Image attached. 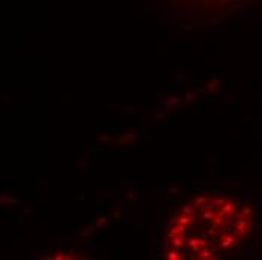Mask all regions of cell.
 <instances>
[{
    "instance_id": "277c9868",
    "label": "cell",
    "mask_w": 262,
    "mask_h": 260,
    "mask_svg": "<svg viewBox=\"0 0 262 260\" xmlns=\"http://www.w3.org/2000/svg\"><path fill=\"white\" fill-rule=\"evenodd\" d=\"M178 222H181V224H185V226L191 224V222H193V217H191V214H187V215H184V217H181Z\"/></svg>"
},
{
    "instance_id": "ba28073f",
    "label": "cell",
    "mask_w": 262,
    "mask_h": 260,
    "mask_svg": "<svg viewBox=\"0 0 262 260\" xmlns=\"http://www.w3.org/2000/svg\"><path fill=\"white\" fill-rule=\"evenodd\" d=\"M216 201L218 203V205H220V206H222L223 203H226V201H228V199H226V197H223V196H218V197L216 199Z\"/></svg>"
},
{
    "instance_id": "4fadbf2b",
    "label": "cell",
    "mask_w": 262,
    "mask_h": 260,
    "mask_svg": "<svg viewBox=\"0 0 262 260\" xmlns=\"http://www.w3.org/2000/svg\"><path fill=\"white\" fill-rule=\"evenodd\" d=\"M104 224H106V217H102L100 220V222H98V227H104Z\"/></svg>"
},
{
    "instance_id": "8fae6325",
    "label": "cell",
    "mask_w": 262,
    "mask_h": 260,
    "mask_svg": "<svg viewBox=\"0 0 262 260\" xmlns=\"http://www.w3.org/2000/svg\"><path fill=\"white\" fill-rule=\"evenodd\" d=\"M91 233H92V230H91V229H85V232H81V233H80V236L86 237V236H89Z\"/></svg>"
},
{
    "instance_id": "7a4b0ae2",
    "label": "cell",
    "mask_w": 262,
    "mask_h": 260,
    "mask_svg": "<svg viewBox=\"0 0 262 260\" xmlns=\"http://www.w3.org/2000/svg\"><path fill=\"white\" fill-rule=\"evenodd\" d=\"M172 244H173V247H175V250H179L181 247H184V244H185V241H184V237L182 236H175L173 239H172Z\"/></svg>"
},
{
    "instance_id": "9c48e42d",
    "label": "cell",
    "mask_w": 262,
    "mask_h": 260,
    "mask_svg": "<svg viewBox=\"0 0 262 260\" xmlns=\"http://www.w3.org/2000/svg\"><path fill=\"white\" fill-rule=\"evenodd\" d=\"M193 211H194V207L190 206V205H187V206H184V209H182V212L184 214H191Z\"/></svg>"
},
{
    "instance_id": "7c38bea8",
    "label": "cell",
    "mask_w": 262,
    "mask_h": 260,
    "mask_svg": "<svg viewBox=\"0 0 262 260\" xmlns=\"http://www.w3.org/2000/svg\"><path fill=\"white\" fill-rule=\"evenodd\" d=\"M163 117H164V113H161V111L154 115V119H157V120H158V119H163Z\"/></svg>"
},
{
    "instance_id": "e0dca14e",
    "label": "cell",
    "mask_w": 262,
    "mask_h": 260,
    "mask_svg": "<svg viewBox=\"0 0 262 260\" xmlns=\"http://www.w3.org/2000/svg\"><path fill=\"white\" fill-rule=\"evenodd\" d=\"M100 138H101V141H106V143H107L108 140H110V138H108V137H106V135H101Z\"/></svg>"
},
{
    "instance_id": "52a82bcc",
    "label": "cell",
    "mask_w": 262,
    "mask_h": 260,
    "mask_svg": "<svg viewBox=\"0 0 262 260\" xmlns=\"http://www.w3.org/2000/svg\"><path fill=\"white\" fill-rule=\"evenodd\" d=\"M197 95H199L197 92H187V95H185V99H187V101H193L194 98H196V96H197Z\"/></svg>"
},
{
    "instance_id": "30bf717a",
    "label": "cell",
    "mask_w": 262,
    "mask_h": 260,
    "mask_svg": "<svg viewBox=\"0 0 262 260\" xmlns=\"http://www.w3.org/2000/svg\"><path fill=\"white\" fill-rule=\"evenodd\" d=\"M173 78H175V80H185V78H187V75L181 74V72H176V74L173 75Z\"/></svg>"
},
{
    "instance_id": "6da1fadb",
    "label": "cell",
    "mask_w": 262,
    "mask_h": 260,
    "mask_svg": "<svg viewBox=\"0 0 262 260\" xmlns=\"http://www.w3.org/2000/svg\"><path fill=\"white\" fill-rule=\"evenodd\" d=\"M179 102H181V98H178V96H169V98L163 99V104L167 110H173L176 105H179Z\"/></svg>"
},
{
    "instance_id": "9a60e30c",
    "label": "cell",
    "mask_w": 262,
    "mask_h": 260,
    "mask_svg": "<svg viewBox=\"0 0 262 260\" xmlns=\"http://www.w3.org/2000/svg\"><path fill=\"white\" fill-rule=\"evenodd\" d=\"M214 86H216L214 83H209V84H208V87H207V90H209V92H211V90H214V89H216Z\"/></svg>"
},
{
    "instance_id": "5b68a950",
    "label": "cell",
    "mask_w": 262,
    "mask_h": 260,
    "mask_svg": "<svg viewBox=\"0 0 262 260\" xmlns=\"http://www.w3.org/2000/svg\"><path fill=\"white\" fill-rule=\"evenodd\" d=\"M202 217H203V220H214V218H216V214L211 212V211H203Z\"/></svg>"
},
{
    "instance_id": "ac0fdd59",
    "label": "cell",
    "mask_w": 262,
    "mask_h": 260,
    "mask_svg": "<svg viewBox=\"0 0 262 260\" xmlns=\"http://www.w3.org/2000/svg\"><path fill=\"white\" fill-rule=\"evenodd\" d=\"M218 2H220V3H228L229 0H218Z\"/></svg>"
},
{
    "instance_id": "3957f363",
    "label": "cell",
    "mask_w": 262,
    "mask_h": 260,
    "mask_svg": "<svg viewBox=\"0 0 262 260\" xmlns=\"http://www.w3.org/2000/svg\"><path fill=\"white\" fill-rule=\"evenodd\" d=\"M164 257H166V259H169V260H179V259H181V254L178 252V250H175V251L166 252V254H164Z\"/></svg>"
},
{
    "instance_id": "8992f818",
    "label": "cell",
    "mask_w": 262,
    "mask_h": 260,
    "mask_svg": "<svg viewBox=\"0 0 262 260\" xmlns=\"http://www.w3.org/2000/svg\"><path fill=\"white\" fill-rule=\"evenodd\" d=\"M199 257L201 259H211V257H216V256H212L208 250H203V251H199Z\"/></svg>"
},
{
    "instance_id": "5bb4252c",
    "label": "cell",
    "mask_w": 262,
    "mask_h": 260,
    "mask_svg": "<svg viewBox=\"0 0 262 260\" xmlns=\"http://www.w3.org/2000/svg\"><path fill=\"white\" fill-rule=\"evenodd\" d=\"M125 111H127V113H136V107H127Z\"/></svg>"
},
{
    "instance_id": "2e32d148",
    "label": "cell",
    "mask_w": 262,
    "mask_h": 260,
    "mask_svg": "<svg viewBox=\"0 0 262 260\" xmlns=\"http://www.w3.org/2000/svg\"><path fill=\"white\" fill-rule=\"evenodd\" d=\"M167 191L172 192V194H178V192H179V190H178V188H170V190H167Z\"/></svg>"
}]
</instances>
